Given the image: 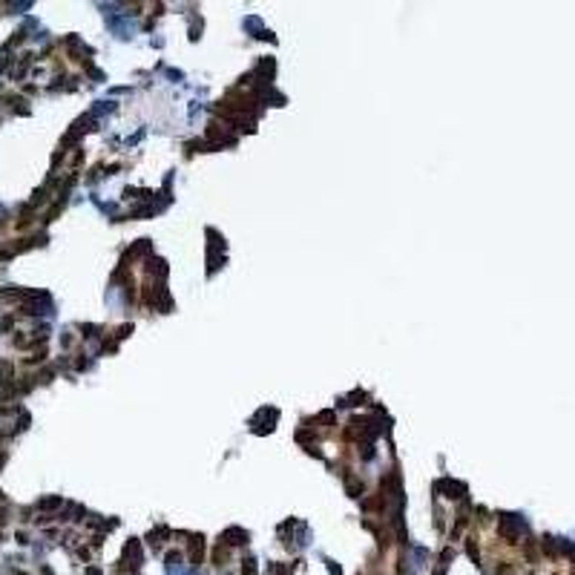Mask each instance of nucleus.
Returning <instances> with one entry per match:
<instances>
[{"label": "nucleus", "instance_id": "obj_1", "mask_svg": "<svg viewBox=\"0 0 575 575\" xmlns=\"http://www.w3.org/2000/svg\"><path fill=\"white\" fill-rule=\"evenodd\" d=\"M245 575H256V567H253V561H245Z\"/></svg>", "mask_w": 575, "mask_h": 575}]
</instances>
